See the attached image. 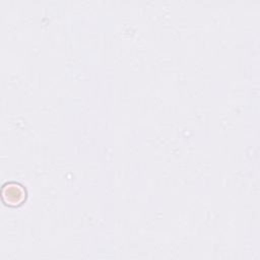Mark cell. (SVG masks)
Instances as JSON below:
<instances>
[{
	"label": "cell",
	"mask_w": 260,
	"mask_h": 260,
	"mask_svg": "<svg viewBox=\"0 0 260 260\" xmlns=\"http://www.w3.org/2000/svg\"><path fill=\"white\" fill-rule=\"evenodd\" d=\"M25 188L16 182H9L3 185L1 189V199L9 206H18L26 199Z\"/></svg>",
	"instance_id": "1"
}]
</instances>
